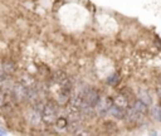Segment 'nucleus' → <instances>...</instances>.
I'll return each mask as SVG.
<instances>
[{
	"instance_id": "f257e3e1",
	"label": "nucleus",
	"mask_w": 161,
	"mask_h": 136,
	"mask_svg": "<svg viewBox=\"0 0 161 136\" xmlns=\"http://www.w3.org/2000/svg\"><path fill=\"white\" fill-rule=\"evenodd\" d=\"M42 120L47 125H53L58 120V107L53 102H48L44 105V108L42 111Z\"/></svg>"
},
{
	"instance_id": "f03ea898",
	"label": "nucleus",
	"mask_w": 161,
	"mask_h": 136,
	"mask_svg": "<svg viewBox=\"0 0 161 136\" xmlns=\"http://www.w3.org/2000/svg\"><path fill=\"white\" fill-rule=\"evenodd\" d=\"M10 96L13 97V100L15 102L27 101V98H28V87L23 82H18V83H15V84L12 86Z\"/></svg>"
},
{
	"instance_id": "7ed1b4c3",
	"label": "nucleus",
	"mask_w": 161,
	"mask_h": 136,
	"mask_svg": "<svg viewBox=\"0 0 161 136\" xmlns=\"http://www.w3.org/2000/svg\"><path fill=\"white\" fill-rule=\"evenodd\" d=\"M112 105H113V102H112L111 98H108V97H101L100 101H98V103L96 105V112L100 116L105 117L106 115L110 113V108H111Z\"/></svg>"
},
{
	"instance_id": "20e7f679",
	"label": "nucleus",
	"mask_w": 161,
	"mask_h": 136,
	"mask_svg": "<svg viewBox=\"0 0 161 136\" xmlns=\"http://www.w3.org/2000/svg\"><path fill=\"white\" fill-rule=\"evenodd\" d=\"M82 96H83V100L86 102L91 103L95 107H96V105L98 103V101L101 98L100 97V93L96 90H93V88H85V91L82 92Z\"/></svg>"
},
{
	"instance_id": "39448f33",
	"label": "nucleus",
	"mask_w": 161,
	"mask_h": 136,
	"mask_svg": "<svg viewBox=\"0 0 161 136\" xmlns=\"http://www.w3.org/2000/svg\"><path fill=\"white\" fill-rule=\"evenodd\" d=\"M69 100H70V88H64V87H62L60 92L58 93V98H57L58 105L64 106L65 103L69 102Z\"/></svg>"
},
{
	"instance_id": "423d86ee",
	"label": "nucleus",
	"mask_w": 161,
	"mask_h": 136,
	"mask_svg": "<svg viewBox=\"0 0 161 136\" xmlns=\"http://www.w3.org/2000/svg\"><path fill=\"white\" fill-rule=\"evenodd\" d=\"M113 103L117 105V106H120V107L123 108V110H126L127 107H130V101H128V97L126 96V93H118V95L115 97Z\"/></svg>"
},
{
	"instance_id": "0eeeda50",
	"label": "nucleus",
	"mask_w": 161,
	"mask_h": 136,
	"mask_svg": "<svg viewBox=\"0 0 161 136\" xmlns=\"http://www.w3.org/2000/svg\"><path fill=\"white\" fill-rule=\"evenodd\" d=\"M131 107H132L135 111H137L138 113L143 115V116L148 112V106H147L145 102H142L141 100H136V101H133V102H132V105H131Z\"/></svg>"
},
{
	"instance_id": "6e6552de",
	"label": "nucleus",
	"mask_w": 161,
	"mask_h": 136,
	"mask_svg": "<svg viewBox=\"0 0 161 136\" xmlns=\"http://www.w3.org/2000/svg\"><path fill=\"white\" fill-rule=\"evenodd\" d=\"M110 115L112 117H115V118H120L121 120V118H125V110L113 103L111 106V108H110Z\"/></svg>"
},
{
	"instance_id": "1a4fd4ad",
	"label": "nucleus",
	"mask_w": 161,
	"mask_h": 136,
	"mask_svg": "<svg viewBox=\"0 0 161 136\" xmlns=\"http://www.w3.org/2000/svg\"><path fill=\"white\" fill-rule=\"evenodd\" d=\"M53 81H54V82H57V83H59L60 86H62V84H64V83H67V82H69V79H68L67 74H65L63 71H57V72H54Z\"/></svg>"
},
{
	"instance_id": "9d476101",
	"label": "nucleus",
	"mask_w": 161,
	"mask_h": 136,
	"mask_svg": "<svg viewBox=\"0 0 161 136\" xmlns=\"http://www.w3.org/2000/svg\"><path fill=\"white\" fill-rule=\"evenodd\" d=\"M138 100H141L142 102H145L147 106H150L152 103V98L150 96V93L146 90H138Z\"/></svg>"
},
{
	"instance_id": "9b49d317",
	"label": "nucleus",
	"mask_w": 161,
	"mask_h": 136,
	"mask_svg": "<svg viewBox=\"0 0 161 136\" xmlns=\"http://www.w3.org/2000/svg\"><path fill=\"white\" fill-rule=\"evenodd\" d=\"M2 69L4 71L5 74H13L15 71V64L13 62H4L2 66Z\"/></svg>"
},
{
	"instance_id": "f8f14e48",
	"label": "nucleus",
	"mask_w": 161,
	"mask_h": 136,
	"mask_svg": "<svg viewBox=\"0 0 161 136\" xmlns=\"http://www.w3.org/2000/svg\"><path fill=\"white\" fill-rule=\"evenodd\" d=\"M151 116L152 118L157 120V121H161V106H155L151 108Z\"/></svg>"
},
{
	"instance_id": "ddd939ff",
	"label": "nucleus",
	"mask_w": 161,
	"mask_h": 136,
	"mask_svg": "<svg viewBox=\"0 0 161 136\" xmlns=\"http://www.w3.org/2000/svg\"><path fill=\"white\" fill-rule=\"evenodd\" d=\"M118 82H120V76L117 73H113L107 78V83L111 86H116V84H118Z\"/></svg>"
},
{
	"instance_id": "4468645a",
	"label": "nucleus",
	"mask_w": 161,
	"mask_h": 136,
	"mask_svg": "<svg viewBox=\"0 0 161 136\" xmlns=\"http://www.w3.org/2000/svg\"><path fill=\"white\" fill-rule=\"evenodd\" d=\"M55 125L59 127V128H65L68 127V118H64V117H58Z\"/></svg>"
},
{
	"instance_id": "2eb2a0df",
	"label": "nucleus",
	"mask_w": 161,
	"mask_h": 136,
	"mask_svg": "<svg viewBox=\"0 0 161 136\" xmlns=\"http://www.w3.org/2000/svg\"><path fill=\"white\" fill-rule=\"evenodd\" d=\"M5 77H7V74L4 73V71L2 68H0V87H3V84L5 83V79H7Z\"/></svg>"
},
{
	"instance_id": "dca6fc26",
	"label": "nucleus",
	"mask_w": 161,
	"mask_h": 136,
	"mask_svg": "<svg viewBox=\"0 0 161 136\" xmlns=\"http://www.w3.org/2000/svg\"><path fill=\"white\" fill-rule=\"evenodd\" d=\"M5 133H7V132H5L4 130H2V128H0V135H5Z\"/></svg>"
}]
</instances>
